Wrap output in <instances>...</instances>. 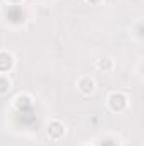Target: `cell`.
I'll return each mask as SVG.
<instances>
[{"instance_id":"cell-1","label":"cell","mask_w":144,"mask_h":146,"mask_svg":"<svg viewBox=\"0 0 144 146\" xmlns=\"http://www.w3.org/2000/svg\"><path fill=\"white\" fill-rule=\"evenodd\" d=\"M107 107L115 114H120V112H126L129 107V97L124 94V92H110L107 95Z\"/></svg>"},{"instance_id":"cell-5","label":"cell","mask_w":144,"mask_h":146,"mask_svg":"<svg viewBox=\"0 0 144 146\" xmlns=\"http://www.w3.org/2000/svg\"><path fill=\"white\" fill-rule=\"evenodd\" d=\"M12 104H14V107H15L17 110H26V109H29V107H32L34 99H32L31 94H27V92H20V94H17V95L14 97Z\"/></svg>"},{"instance_id":"cell-8","label":"cell","mask_w":144,"mask_h":146,"mask_svg":"<svg viewBox=\"0 0 144 146\" xmlns=\"http://www.w3.org/2000/svg\"><path fill=\"white\" fill-rule=\"evenodd\" d=\"M87 3H90V5H100V3H104V0H85Z\"/></svg>"},{"instance_id":"cell-6","label":"cell","mask_w":144,"mask_h":146,"mask_svg":"<svg viewBox=\"0 0 144 146\" xmlns=\"http://www.w3.org/2000/svg\"><path fill=\"white\" fill-rule=\"evenodd\" d=\"M95 68L102 73H112L115 70V60L112 56H100L95 61Z\"/></svg>"},{"instance_id":"cell-9","label":"cell","mask_w":144,"mask_h":146,"mask_svg":"<svg viewBox=\"0 0 144 146\" xmlns=\"http://www.w3.org/2000/svg\"><path fill=\"white\" fill-rule=\"evenodd\" d=\"M7 2H9L10 5H20V3H22L24 0H7Z\"/></svg>"},{"instance_id":"cell-7","label":"cell","mask_w":144,"mask_h":146,"mask_svg":"<svg viewBox=\"0 0 144 146\" xmlns=\"http://www.w3.org/2000/svg\"><path fill=\"white\" fill-rule=\"evenodd\" d=\"M12 90V80L9 78V75H0V97L7 95Z\"/></svg>"},{"instance_id":"cell-3","label":"cell","mask_w":144,"mask_h":146,"mask_svg":"<svg viewBox=\"0 0 144 146\" xmlns=\"http://www.w3.org/2000/svg\"><path fill=\"white\" fill-rule=\"evenodd\" d=\"M76 90L83 97H92L97 90V82L92 75H81L76 80Z\"/></svg>"},{"instance_id":"cell-2","label":"cell","mask_w":144,"mask_h":146,"mask_svg":"<svg viewBox=\"0 0 144 146\" xmlns=\"http://www.w3.org/2000/svg\"><path fill=\"white\" fill-rule=\"evenodd\" d=\"M46 136L51 141H61L66 136V124L59 119H49L46 124Z\"/></svg>"},{"instance_id":"cell-4","label":"cell","mask_w":144,"mask_h":146,"mask_svg":"<svg viewBox=\"0 0 144 146\" xmlns=\"http://www.w3.org/2000/svg\"><path fill=\"white\" fill-rule=\"evenodd\" d=\"M15 68V54L9 49H0V75H9Z\"/></svg>"}]
</instances>
